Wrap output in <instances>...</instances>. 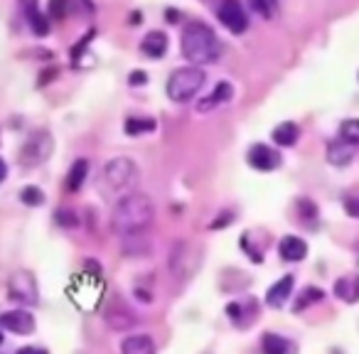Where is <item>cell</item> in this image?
Returning <instances> with one entry per match:
<instances>
[{
    "label": "cell",
    "mask_w": 359,
    "mask_h": 354,
    "mask_svg": "<svg viewBox=\"0 0 359 354\" xmlns=\"http://www.w3.org/2000/svg\"><path fill=\"white\" fill-rule=\"evenodd\" d=\"M152 217H155V207H152L150 197L143 195V192H131V195L121 197V200L114 204L111 229H114V234H118V236L146 232L148 226L152 224Z\"/></svg>",
    "instance_id": "obj_1"
},
{
    "label": "cell",
    "mask_w": 359,
    "mask_h": 354,
    "mask_svg": "<svg viewBox=\"0 0 359 354\" xmlns=\"http://www.w3.org/2000/svg\"><path fill=\"white\" fill-rule=\"evenodd\" d=\"M140 180V170L133 160L126 158V155H118V158H111L104 165L101 175H98L96 189L106 200H121V197L131 195Z\"/></svg>",
    "instance_id": "obj_2"
},
{
    "label": "cell",
    "mask_w": 359,
    "mask_h": 354,
    "mask_svg": "<svg viewBox=\"0 0 359 354\" xmlns=\"http://www.w3.org/2000/svg\"><path fill=\"white\" fill-rule=\"evenodd\" d=\"M222 42L217 32L204 23H189L183 30V55L189 64H212L222 57Z\"/></svg>",
    "instance_id": "obj_3"
},
{
    "label": "cell",
    "mask_w": 359,
    "mask_h": 354,
    "mask_svg": "<svg viewBox=\"0 0 359 354\" xmlns=\"http://www.w3.org/2000/svg\"><path fill=\"white\" fill-rule=\"evenodd\" d=\"M104 293H106V281L104 275L96 273V271L74 273L67 286V298L81 312H96L101 308V303H104Z\"/></svg>",
    "instance_id": "obj_4"
},
{
    "label": "cell",
    "mask_w": 359,
    "mask_h": 354,
    "mask_svg": "<svg viewBox=\"0 0 359 354\" xmlns=\"http://www.w3.org/2000/svg\"><path fill=\"white\" fill-rule=\"evenodd\" d=\"M204 72L195 64H189V67H180L170 74V79H168V96L175 101V104H187L192 98L200 94V89L204 86Z\"/></svg>",
    "instance_id": "obj_5"
},
{
    "label": "cell",
    "mask_w": 359,
    "mask_h": 354,
    "mask_svg": "<svg viewBox=\"0 0 359 354\" xmlns=\"http://www.w3.org/2000/svg\"><path fill=\"white\" fill-rule=\"evenodd\" d=\"M55 150V141H52V133L49 131H32L27 135V141L23 143L20 148V163L25 167H35V165H42L44 160H49Z\"/></svg>",
    "instance_id": "obj_6"
},
{
    "label": "cell",
    "mask_w": 359,
    "mask_h": 354,
    "mask_svg": "<svg viewBox=\"0 0 359 354\" xmlns=\"http://www.w3.org/2000/svg\"><path fill=\"white\" fill-rule=\"evenodd\" d=\"M202 266V256L197 254V249L187 241L172 246L170 254V271L177 281H189L197 273V269Z\"/></svg>",
    "instance_id": "obj_7"
},
{
    "label": "cell",
    "mask_w": 359,
    "mask_h": 354,
    "mask_svg": "<svg viewBox=\"0 0 359 354\" xmlns=\"http://www.w3.org/2000/svg\"><path fill=\"white\" fill-rule=\"evenodd\" d=\"M8 298L23 308L37 305V303H40V290H37L35 275L27 273V271L12 273L10 281H8Z\"/></svg>",
    "instance_id": "obj_8"
},
{
    "label": "cell",
    "mask_w": 359,
    "mask_h": 354,
    "mask_svg": "<svg viewBox=\"0 0 359 354\" xmlns=\"http://www.w3.org/2000/svg\"><path fill=\"white\" fill-rule=\"evenodd\" d=\"M220 20L222 25H224L226 30L234 32V35H239V32H243L246 27H249V18H246V10H243V5L239 3V0H224L220 5Z\"/></svg>",
    "instance_id": "obj_9"
},
{
    "label": "cell",
    "mask_w": 359,
    "mask_h": 354,
    "mask_svg": "<svg viewBox=\"0 0 359 354\" xmlns=\"http://www.w3.org/2000/svg\"><path fill=\"white\" fill-rule=\"evenodd\" d=\"M0 327L12 335H32L35 332V318L27 310H10L5 315H0Z\"/></svg>",
    "instance_id": "obj_10"
},
{
    "label": "cell",
    "mask_w": 359,
    "mask_h": 354,
    "mask_svg": "<svg viewBox=\"0 0 359 354\" xmlns=\"http://www.w3.org/2000/svg\"><path fill=\"white\" fill-rule=\"evenodd\" d=\"M246 160H249L251 167H256V170H263V172L276 170V167L280 165V155L276 153L274 148L263 146V143H256V146H251Z\"/></svg>",
    "instance_id": "obj_11"
},
{
    "label": "cell",
    "mask_w": 359,
    "mask_h": 354,
    "mask_svg": "<svg viewBox=\"0 0 359 354\" xmlns=\"http://www.w3.org/2000/svg\"><path fill=\"white\" fill-rule=\"evenodd\" d=\"M106 325H109L111 330H118V332H126L131 330L135 325V315L128 310L123 303H114V305L106 308Z\"/></svg>",
    "instance_id": "obj_12"
},
{
    "label": "cell",
    "mask_w": 359,
    "mask_h": 354,
    "mask_svg": "<svg viewBox=\"0 0 359 354\" xmlns=\"http://www.w3.org/2000/svg\"><path fill=\"white\" fill-rule=\"evenodd\" d=\"M293 286H295V278H293V275H283L278 283H274V286L268 288V293H266L268 308L278 310V308L286 305L288 298L293 295Z\"/></svg>",
    "instance_id": "obj_13"
},
{
    "label": "cell",
    "mask_w": 359,
    "mask_h": 354,
    "mask_svg": "<svg viewBox=\"0 0 359 354\" xmlns=\"http://www.w3.org/2000/svg\"><path fill=\"white\" fill-rule=\"evenodd\" d=\"M232 98H234V86L229 84V81H220V84L214 86V92L197 104V111H212V109H217V106L229 104Z\"/></svg>",
    "instance_id": "obj_14"
},
{
    "label": "cell",
    "mask_w": 359,
    "mask_h": 354,
    "mask_svg": "<svg viewBox=\"0 0 359 354\" xmlns=\"http://www.w3.org/2000/svg\"><path fill=\"white\" fill-rule=\"evenodd\" d=\"M278 251H280V256H283V261H303L305 256H308V244H305L303 239L300 236H283L280 239V244H278Z\"/></svg>",
    "instance_id": "obj_15"
},
{
    "label": "cell",
    "mask_w": 359,
    "mask_h": 354,
    "mask_svg": "<svg viewBox=\"0 0 359 354\" xmlns=\"http://www.w3.org/2000/svg\"><path fill=\"white\" fill-rule=\"evenodd\" d=\"M121 241L128 256H148L150 254V236H146V232L126 234V236H121Z\"/></svg>",
    "instance_id": "obj_16"
},
{
    "label": "cell",
    "mask_w": 359,
    "mask_h": 354,
    "mask_svg": "<svg viewBox=\"0 0 359 354\" xmlns=\"http://www.w3.org/2000/svg\"><path fill=\"white\" fill-rule=\"evenodd\" d=\"M140 49H143L148 57H155V59H158V57H163L165 52H168V35L160 30L148 32L146 40L140 42Z\"/></svg>",
    "instance_id": "obj_17"
},
{
    "label": "cell",
    "mask_w": 359,
    "mask_h": 354,
    "mask_svg": "<svg viewBox=\"0 0 359 354\" xmlns=\"http://www.w3.org/2000/svg\"><path fill=\"white\" fill-rule=\"evenodd\" d=\"M121 354H155V342L148 335H131L123 340Z\"/></svg>",
    "instance_id": "obj_18"
},
{
    "label": "cell",
    "mask_w": 359,
    "mask_h": 354,
    "mask_svg": "<svg viewBox=\"0 0 359 354\" xmlns=\"http://www.w3.org/2000/svg\"><path fill=\"white\" fill-rule=\"evenodd\" d=\"M354 150H357L354 146H349V143H345L342 138H337L335 143H330L328 160L332 163V165H347L349 160L354 158Z\"/></svg>",
    "instance_id": "obj_19"
},
{
    "label": "cell",
    "mask_w": 359,
    "mask_h": 354,
    "mask_svg": "<svg viewBox=\"0 0 359 354\" xmlns=\"http://www.w3.org/2000/svg\"><path fill=\"white\" fill-rule=\"evenodd\" d=\"M335 295L345 303H357L359 300V275H345L335 283Z\"/></svg>",
    "instance_id": "obj_20"
},
{
    "label": "cell",
    "mask_w": 359,
    "mask_h": 354,
    "mask_svg": "<svg viewBox=\"0 0 359 354\" xmlns=\"http://www.w3.org/2000/svg\"><path fill=\"white\" fill-rule=\"evenodd\" d=\"M261 352L263 354H288L291 352V342L283 340L280 335H274V332H266L261 340Z\"/></svg>",
    "instance_id": "obj_21"
},
{
    "label": "cell",
    "mask_w": 359,
    "mask_h": 354,
    "mask_svg": "<svg viewBox=\"0 0 359 354\" xmlns=\"http://www.w3.org/2000/svg\"><path fill=\"white\" fill-rule=\"evenodd\" d=\"M274 141L278 143V146H283V148H291L293 143L298 141V126H295V123H291V121L276 126V128H274Z\"/></svg>",
    "instance_id": "obj_22"
},
{
    "label": "cell",
    "mask_w": 359,
    "mask_h": 354,
    "mask_svg": "<svg viewBox=\"0 0 359 354\" xmlns=\"http://www.w3.org/2000/svg\"><path fill=\"white\" fill-rule=\"evenodd\" d=\"M86 172H89V163H86L84 158L74 160L72 170H69V175H67V187L72 189V192L81 189V185H84V180H86Z\"/></svg>",
    "instance_id": "obj_23"
},
{
    "label": "cell",
    "mask_w": 359,
    "mask_h": 354,
    "mask_svg": "<svg viewBox=\"0 0 359 354\" xmlns=\"http://www.w3.org/2000/svg\"><path fill=\"white\" fill-rule=\"evenodd\" d=\"M323 298H325V293L320 290V288L308 286V288L303 290V293L298 295V300H295V305H293V310H295V312H303L305 308H310L313 303H320Z\"/></svg>",
    "instance_id": "obj_24"
},
{
    "label": "cell",
    "mask_w": 359,
    "mask_h": 354,
    "mask_svg": "<svg viewBox=\"0 0 359 354\" xmlns=\"http://www.w3.org/2000/svg\"><path fill=\"white\" fill-rule=\"evenodd\" d=\"M340 138L349 146H359V118H347L340 126Z\"/></svg>",
    "instance_id": "obj_25"
},
{
    "label": "cell",
    "mask_w": 359,
    "mask_h": 354,
    "mask_svg": "<svg viewBox=\"0 0 359 354\" xmlns=\"http://www.w3.org/2000/svg\"><path fill=\"white\" fill-rule=\"evenodd\" d=\"M123 128H126L128 135L150 133V131H155V121H152V118H128Z\"/></svg>",
    "instance_id": "obj_26"
},
{
    "label": "cell",
    "mask_w": 359,
    "mask_h": 354,
    "mask_svg": "<svg viewBox=\"0 0 359 354\" xmlns=\"http://www.w3.org/2000/svg\"><path fill=\"white\" fill-rule=\"evenodd\" d=\"M20 200H23V204H27V207H40V204H44L42 189L35 187V185L20 189Z\"/></svg>",
    "instance_id": "obj_27"
},
{
    "label": "cell",
    "mask_w": 359,
    "mask_h": 354,
    "mask_svg": "<svg viewBox=\"0 0 359 354\" xmlns=\"http://www.w3.org/2000/svg\"><path fill=\"white\" fill-rule=\"evenodd\" d=\"M30 18V25H32V32H35L37 37H44L49 32V23L44 15H40V10L32 12V15H27Z\"/></svg>",
    "instance_id": "obj_28"
},
{
    "label": "cell",
    "mask_w": 359,
    "mask_h": 354,
    "mask_svg": "<svg viewBox=\"0 0 359 354\" xmlns=\"http://www.w3.org/2000/svg\"><path fill=\"white\" fill-rule=\"evenodd\" d=\"M55 219H57V224H62V226H77L79 224V219H77V214H74L72 209H59V212L55 214Z\"/></svg>",
    "instance_id": "obj_29"
},
{
    "label": "cell",
    "mask_w": 359,
    "mask_h": 354,
    "mask_svg": "<svg viewBox=\"0 0 359 354\" xmlns=\"http://www.w3.org/2000/svg\"><path fill=\"white\" fill-rule=\"evenodd\" d=\"M251 5H254L256 12H261L263 18H271V10H274V3H271V0H251Z\"/></svg>",
    "instance_id": "obj_30"
},
{
    "label": "cell",
    "mask_w": 359,
    "mask_h": 354,
    "mask_svg": "<svg viewBox=\"0 0 359 354\" xmlns=\"http://www.w3.org/2000/svg\"><path fill=\"white\" fill-rule=\"evenodd\" d=\"M64 12H67V0H52L49 3V15L52 18H64Z\"/></svg>",
    "instance_id": "obj_31"
},
{
    "label": "cell",
    "mask_w": 359,
    "mask_h": 354,
    "mask_svg": "<svg viewBox=\"0 0 359 354\" xmlns=\"http://www.w3.org/2000/svg\"><path fill=\"white\" fill-rule=\"evenodd\" d=\"M345 209H347L349 217H357L359 219V197H349V200L345 202Z\"/></svg>",
    "instance_id": "obj_32"
},
{
    "label": "cell",
    "mask_w": 359,
    "mask_h": 354,
    "mask_svg": "<svg viewBox=\"0 0 359 354\" xmlns=\"http://www.w3.org/2000/svg\"><path fill=\"white\" fill-rule=\"evenodd\" d=\"M146 81H148V74L146 72H133V74H131V84H133V86L146 84Z\"/></svg>",
    "instance_id": "obj_33"
},
{
    "label": "cell",
    "mask_w": 359,
    "mask_h": 354,
    "mask_svg": "<svg viewBox=\"0 0 359 354\" xmlns=\"http://www.w3.org/2000/svg\"><path fill=\"white\" fill-rule=\"evenodd\" d=\"M20 5H23V10L27 12V15L37 12V0H20Z\"/></svg>",
    "instance_id": "obj_34"
},
{
    "label": "cell",
    "mask_w": 359,
    "mask_h": 354,
    "mask_svg": "<svg viewBox=\"0 0 359 354\" xmlns=\"http://www.w3.org/2000/svg\"><path fill=\"white\" fill-rule=\"evenodd\" d=\"M18 354H47L44 349H40V347H25V349H20Z\"/></svg>",
    "instance_id": "obj_35"
},
{
    "label": "cell",
    "mask_w": 359,
    "mask_h": 354,
    "mask_svg": "<svg viewBox=\"0 0 359 354\" xmlns=\"http://www.w3.org/2000/svg\"><path fill=\"white\" fill-rule=\"evenodd\" d=\"M5 177H8V165H5V160L0 158V182H3Z\"/></svg>",
    "instance_id": "obj_36"
},
{
    "label": "cell",
    "mask_w": 359,
    "mask_h": 354,
    "mask_svg": "<svg viewBox=\"0 0 359 354\" xmlns=\"http://www.w3.org/2000/svg\"><path fill=\"white\" fill-rule=\"evenodd\" d=\"M271 3H276V0H271Z\"/></svg>",
    "instance_id": "obj_37"
}]
</instances>
